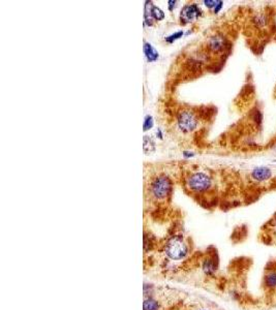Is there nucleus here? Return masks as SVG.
<instances>
[{"label": "nucleus", "mask_w": 276, "mask_h": 310, "mask_svg": "<svg viewBox=\"0 0 276 310\" xmlns=\"http://www.w3.org/2000/svg\"><path fill=\"white\" fill-rule=\"evenodd\" d=\"M150 13H151V17L152 19L155 20V21H160L162 20L163 18H165V13H163L159 7H158L157 5L152 4L151 2V5H150Z\"/></svg>", "instance_id": "4468645a"}, {"label": "nucleus", "mask_w": 276, "mask_h": 310, "mask_svg": "<svg viewBox=\"0 0 276 310\" xmlns=\"http://www.w3.org/2000/svg\"><path fill=\"white\" fill-rule=\"evenodd\" d=\"M174 282L200 288L214 287L219 291H226L227 280L220 272L217 248L210 245L204 249H197Z\"/></svg>", "instance_id": "f03ea898"}, {"label": "nucleus", "mask_w": 276, "mask_h": 310, "mask_svg": "<svg viewBox=\"0 0 276 310\" xmlns=\"http://www.w3.org/2000/svg\"><path fill=\"white\" fill-rule=\"evenodd\" d=\"M204 3H205V5L207 6V7H209V8H212V7H214L215 8V6L217 5V3H218V1H211V0H206V1H204Z\"/></svg>", "instance_id": "f3484780"}, {"label": "nucleus", "mask_w": 276, "mask_h": 310, "mask_svg": "<svg viewBox=\"0 0 276 310\" xmlns=\"http://www.w3.org/2000/svg\"><path fill=\"white\" fill-rule=\"evenodd\" d=\"M207 48L212 53H221V52H225L228 48V40L222 34L217 33L209 38L208 41H207Z\"/></svg>", "instance_id": "9d476101"}, {"label": "nucleus", "mask_w": 276, "mask_h": 310, "mask_svg": "<svg viewBox=\"0 0 276 310\" xmlns=\"http://www.w3.org/2000/svg\"><path fill=\"white\" fill-rule=\"evenodd\" d=\"M197 248L192 236H189L179 218L170 223L163 237L159 238L147 274L158 280L175 281L183 270Z\"/></svg>", "instance_id": "f257e3e1"}, {"label": "nucleus", "mask_w": 276, "mask_h": 310, "mask_svg": "<svg viewBox=\"0 0 276 310\" xmlns=\"http://www.w3.org/2000/svg\"><path fill=\"white\" fill-rule=\"evenodd\" d=\"M144 152L145 154H151L155 151V142L149 136H144Z\"/></svg>", "instance_id": "ddd939ff"}, {"label": "nucleus", "mask_w": 276, "mask_h": 310, "mask_svg": "<svg viewBox=\"0 0 276 310\" xmlns=\"http://www.w3.org/2000/svg\"><path fill=\"white\" fill-rule=\"evenodd\" d=\"M179 310H221L217 304L204 297L188 294Z\"/></svg>", "instance_id": "0eeeda50"}, {"label": "nucleus", "mask_w": 276, "mask_h": 310, "mask_svg": "<svg viewBox=\"0 0 276 310\" xmlns=\"http://www.w3.org/2000/svg\"><path fill=\"white\" fill-rule=\"evenodd\" d=\"M168 3H169V10L173 11V7L176 6L177 1H174V0H170V1H168Z\"/></svg>", "instance_id": "a211bd4d"}, {"label": "nucleus", "mask_w": 276, "mask_h": 310, "mask_svg": "<svg viewBox=\"0 0 276 310\" xmlns=\"http://www.w3.org/2000/svg\"><path fill=\"white\" fill-rule=\"evenodd\" d=\"M189 292L166 283L145 281L143 310H179Z\"/></svg>", "instance_id": "7ed1b4c3"}, {"label": "nucleus", "mask_w": 276, "mask_h": 310, "mask_svg": "<svg viewBox=\"0 0 276 310\" xmlns=\"http://www.w3.org/2000/svg\"><path fill=\"white\" fill-rule=\"evenodd\" d=\"M194 155H195V154L192 153V152H186V151H185V152L183 153V156H184V157H187V158L194 156Z\"/></svg>", "instance_id": "6ab92c4d"}, {"label": "nucleus", "mask_w": 276, "mask_h": 310, "mask_svg": "<svg viewBox=\"0 0 276 310\" xmlns=\"http://www.w3.org/2000/svg\"><path fill=\"white\" fill-rule=\"evenodd\" d=\"M202 15L201 8L197 4H187L185 5L180 14V21L182 24H188L194 22L195 20L199 19V17Z\"/></svg>", "instance_id": "1a4fd4ad"}, {"label": "nucleus", "mask_w": 276, "mask_h": 310, "mask_svg": "<svg viewBox=\"0 0 276 310\" xmlns=\"http://www.w3.org/2000/svg\"><path fill=\"white\" fill-rule=\"evenodd\" d=\"M177 122L180 131L188 134L194 132L199 124V120H197L196 114L191 110H182L180 111L177 115Z\"/></svg>", "instance_id": "6e6552de"}, {"label": "nucleus", "mask_w": 276, "mask_h": 310, "mask_svg": "<svg viewBox=\"0 0 276 310\" xmlns=\"http://www.w3.org/2000/svg\"><path fill=\"white\" fill-rule=\"evenodd\" d=\"M251 177H252V180L255 181L256 184H258V183L262 184V183L269 182V181L273 177V173H272L271 169H269V168L258 167V168H256L252 171Z\"/></svg>", "instance_id": "9b49d317"}, {"label": "nucleus", "mask_w": 276, "mask_h": 310, "mask_svg": "<svg viewBox=\"0 0 276 310\" xmlns=\"http://www.w3.org/2000/svg\"><path fill=\"white\" fill-rule=\"evenodd\" d=\"M144 53H145V56L146 58L148 59L149 62H154L157 61V60L158 59L159 55H158V52L155 50L151 44H149V42H144Z\"/></svg>", "instance_id": "f8f14e48"}, {"label": "nucleus", "mask_w": 276, "mask_h": 310, "mask_svg": "<svg viewBox=\"0 0 276 310\" xmlns=\"http://www.w3.org/2000/svg\"><path fill=\"white\" fill-rule=\"evenodd\" d=\"M214 188V180L206 172H194L185 179L186 192L205 208H211L207 194H211Z\"/></svg>", "instance_id": "20e7f679"}, {"label": "nucleus", "mask_w": 276, "mask_h": 310, "mask_svg": "<svg viewBox=\"0 0 276 310\" xmlns=\"http://www.w3.org/2000/svg\"><path fill=\"white\" fill-rule=\"evenodd\" d=\"M159 238L145 227L143 234V272L147 274L150 268L152 258L158 251Z\"/></svg>", "instance_id": "39448f33"}, {"label": "nucleus", "mask_w": 276, "mask_h": 310, "mask_svg": "<svg viewBox=\"0 0 276 310\" xmlns=\"http://www.w3.org/2000/svg\"><path fill=\"white\" fill-rule=\"evenodd\" d=\"M262 289L267 299L272 302L276 300V262L270 263L268 267H266L263 279Z\"/></svg>", "instance_id": "423d86ee"}, {"label": "nucleus", "mask_w": 276, "mask_h": 310, "mask_svg": "<svg viewBox=\"0 0 276 310\" xmlns=\"http://www.w3.org/2000/svg\"><path fill=\"white\" fill-rule=\"evenodd\" d=\"M152 126H153V118H152V116L147 115V116L145 117L144 124H143L144 131H145V132H146V131H148V129L152 128Z\"/></svg>", "instance_id": "2eb2a0df"}, {"label": "nucleus", "mask_w": 276, "mask_h": 310, "mask_svg": "<svg viewBox=\"0 0 276 310\" xmlns=\"http://www.w3.org/2000/svg\"><path fill=\"white\" fill-rule=\"evenodd\" d=\"M183 34H184L183 31H178V32H176L175 34H172V36L166 38V41H167V42H170V44H172V42H174L175 40L179 39L180 38H182Z\"/></svg>", "instance_id": "dca6fc26"}]
</instances>
